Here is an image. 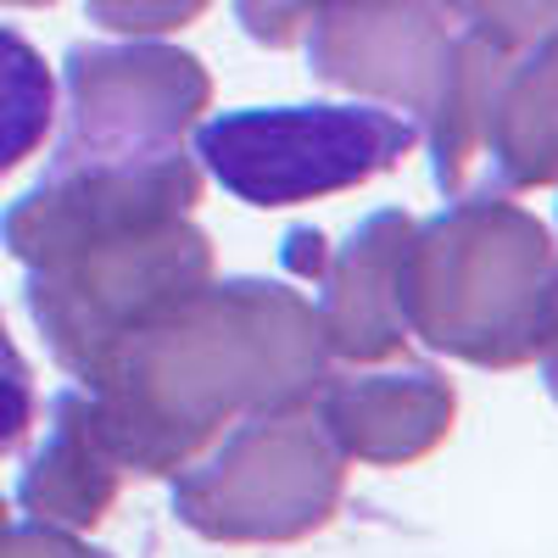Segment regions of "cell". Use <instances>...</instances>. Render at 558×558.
Listing matches in <instances>:
<instances>
[{
  "label": "cell",
  "mask_w": 558,
  "mask_h": 558,
  "mask_svg": "<svg viewBox=\"0 0 558 558\" xmlns=\"http://www.w3.org/2000/svg\"><path fill=\"white\" fill-rule=\"evenodd\" d=\"M196 202L202 162L184 146L151 157L57 146L45 179L0 213V246L28 274V318L73 380L213 279Z\"/></svg>",
  "instance_id": "1"
},
{
  "label": "cell",
  "mask_w": 558,
  "mask_h": 558,
  "mask_svg": "<svg viewBox=\"0 0 558 558\" xmlns=\"http://www.w3.org/2000/svg\"><path fill=\"white\" fill-rule=\"evenodd\" d=\"M324 375L330 347L302 291L279 279H207L123 336L84 375V391L123 470L173 481L241 418L307 408Z\"/></svg>",
  "instance_id": "2"
},
{
  "label": "cell",
  "mask_w": 558,
  "mask_h": 558,
  "mask_svg": "<svg viewBox=\"0 0 558 558\" xmlns=\"http://www.w3.org/2000/svg\"><path fill=\"white\" fill-rule=\"evenodd\" d=\"M558 246L547 223L497 191L452 196L402 252V324L430 352L475 368L536 363Z\"/></svg>",
  "instance_id": "3"
},
{
  "label": "cell",
  "mask_w": 558,
  "mask_h": 558,
  "mask_svg": "<svg viewBox=\"0 0 558 558\" xmlns=\"http://www.w3.org/2000/svg\"><path fill=\"white\" fill-rule=\"evenodd\" d=\"M341 497L347 458L324 436L313 402L241 418L173 475L179 525L223 547L307 542L341 514Z\"/></svg>",
  "instance_id": "4"
},
{
  "label": "cell",
  "mask_w": 558,
  "mask_h": 558,
  "mask_svg": "<svg viewBox=\"0 0 558 558\" xmlns=\"http://www.w3.org/2000/svg\"><path fill=\"white\" fill-rule=\"evenodd\" d=\"M191 134H196V162L235 202L257 213L357 191V184L391 173L418 146L413 118L380 107H341V101L241 107L196 123Z\"/></svg>",
  "instance_id": "5"
},
{
  "label": "cell",
  "mask_w": 558,
  "mask_h": 558,
  "mask_svg": "<svg viewBox=\"0 0 558 558\" xmlns=\"http://www.w3.org/2000/svg\"><path fill=\"white\" fill-rule=\"evenodd\" d=\"M68 134L62 151L151 157L184 146V134L213 107V73L202 57L157 39L73 45L62 62Z\"/></svg>",
  "instance_id": "6"
},
{
  "label": "cell",
  "mask_w": 558,
  "mask_h": 558,
  "mask_svg": "<svg viewBox=\"0 0 558 558\" xmlns=\"http://www.w3.org/2000/svg\"><path fill=\"white\" fill-rule=\"evenodd\" d=\"M302 45L318 84L386 101L425 129L452 84L463 28L441 0H347Z\"/></svg>",
  "instance_id": "7"
},
{
  "label": "cell",
  "mask_w": 558,
  "mask_h": 558,
  "mask_svg": "<svg viewBox=\"0 0 558 558\" xmlns=\"http://www.w3.org/2000/svg\"><path fill=\"white\" fill-rule=\"evenodd\" d=\"M413 218L397 207L368 213L352 235L330 252L318 229L286 235V268L318 291V336L341 363H391L408 347L402 324V252Z\"/></svg>",
  "instance_id": "8"
},
{
  "label": "cell",
  "mask_w": 558,
  "mask_h": 558,
  "mask_svg": "<svg viewBox=\"0 0 558 558\" xmlns=\"http://www.w3.org/2000/svg\"><path fill=\"white\" fill-rule=\"evenodd\" d=\"M313 413L341 458L368 470H402L430 458L458 425V391L436 363H397L368 375H324Z\"/></svg>",
  "instance_id": "9"
},
{
  "label": "cell",
  "mask_w": 558,
  "mask_h": 558,
  "mask_svg": "<svg viewBox=\"0 0 558 558\" xmlns=\"http://www.w3.org/2000/svg\"><path fill=\"white\" fill-rule=\"evenodd\" d=\"M123 463L101 430V413L84 386H68L45 408V441L28 452L17 502L23 514L68 531H96L123 492Z\"/></svg>",
  "instance_id": "10"
},
{
  "label": "cell",
  "mask_w": 558,
  "mask_h": 558,
  "mask_svg": "<svg viewBox=\"0 0 558 558\" xmlns=\"http://www.w3.org/2000/svg\"><path fill=\"white\" fill-rule=\"evenodd\" d=\"M481 179L497 196L558 184V34L502 62L486 101Z\"/></svg>",
  "instance_id": "11"
},
{
  "label": "cell",
  "mask_w": 558,
  "mask_h": 558,
  "mask_svg": "<svg viewBox=\"0 0 558 558\" xmlns=\"http://www.w3.org/2000/svg\"><path fill=\"white\" fill-rule=\"evenodd\" d=\"M57 123V78L34 45L0 23V173L23 168Z\"/></svg>",
  "instance_id": "12"
},
{
  "label": "cell",
  "mask_w": 558,
  "mask_h": 558,
  "mask_svg": "<svg viewBox=\"0 0 558 558\" xmlns=\"http://www.w3.org/2000/svg\"><path fill=\"white\" fill-rule=\"evenodd\" d=\"M463 34L486 39L492 51L520 57L536 39L558 34V0H441Z\"/></svg>",
  "instance_id": "13"
},
{
  "label": "cell",
  "mask_w": 558,
  "mask_h": 558,
  "mask_svg": "<svg viewBox=\"0 0 558 558\" xmlns=\"http://www.w3.org/2000/svg\"><path fill=\"white\" fill-rule=\"evenodd\" d=\"M336 7H347V0H235V23L268 51H291Z\"/></svg>",
  "instance_id": "14"
},
{
  "label": "cell",
  "mask_w": 558,
  "mask_h": 558,
  "mask_svg": "<svg viewBox=\"0 0 558 558\" xmlns=\"http://www.w3.org/2000/svg\"><path fill=\"white\" fill-rule=\"evenodd\" d=\"M213 0H84L89 23H101L129 39H151V34H179L191 28Z\"/></svg>",
  "instance_id": "15"
},
{
  "label": "cell",
  "mask_w": 558,
  "mask_h": 558,
  "mask_svg": "<svg viewBox=\"0 0 558 558\" xmlns=\"http://www.w3.org/2000/svg\"><path fill=\"white\" fill-rule=\"evenodd\" d=\"M34 413H39V391H34V368L17 352L7 318H0V458H12L28 430H34Z\"/></svg>",
  "instance_id": "16"
},
{
  "label": "cell",
  "mask_w": 558,
  "mask_h": 558,
  "mask_svg": "<svg viewBox=\"0 0 558 558\" xmlns=\"http://www.w3.org/2000/svg\"><path fill=\"white\" fill-rule=\"evenodd\" d=\"M0 558H112V553L78 542L68 525L28 520V525H7V531H0Z\"/></svg>",
  "instance_id": "17"
},
{
  "label": "cell",
  "mask_w": 558,
  "mask_h": 558,
  "mask_svg": "<svg viewBox=\"0 0 558 558\" xmlns=\"http://www.w3.org/2000/svg\"><path fill=\"white\" fill-rule=\"evenodd\" d=\"M536 363H542V386H547V397L558 402V286H553V302H547V324H542Z\"/></svg>",
  "instance_id": "18"
},
{
  "label": "cell",
  "mask_w": 558,
  "mask_h": 558,
  "mask_svg": "<svg viewBox=\"0 0 558 558\" xmlns=\"http://www.w3.org/2000/svg\"><path fill=\"white\" fill-rule=\"evenodd\" d=\"M0 7H57V0H0Z\"/></svg>",
  "instance_id": "19"
},
{
  "label": "cell",
  "mask_w": 558,
  "mask_h": 558,
  "mask_svg": "<svg viewBox=\"0 0 558 558\" xmlns=\"http://www.w3.org/2000/svg\"><path fill=\"white\" fill-rule=\"evenodd\" d=\"M7 525H12V502H7V497H0V531H7Z\"/></svg>",
  "instance_id": "20"
}]
</instances>
